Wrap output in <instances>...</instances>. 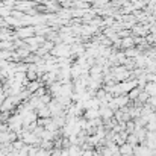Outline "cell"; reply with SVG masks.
<instances>
[{"label": "cell", "instance_id": "277c9868", "mask_svg": "<svg viewBox=\"0 0 156 156\" xmlns=\"http://www.w3.org/2000/svg\"><path fill=\"white\" fill-rule=\"evenodd\" d=\"M126 143H129L130 146H136V144H138V138H136V135H135V133H127Z\"/></svg>", "mask_w": 156, "mask_h": 156}, {"label": "cell", "instance_id": "7a4b0ae2", "mask_svg": "<svg viewBox=\"0 0 156 156\" xmlns=\"http://www.w3.org/2000/svg\"><path fill=\"white\" fill-rule=\"evenodd\" d=\"M99 117V109H93V108H90V109H87V112H85V118L87 120H94V118H97Z\"/></svg>", "mask_w": 156, "mask_h": 156}, {"label": "cell", "instance_id": "3957f363", "mask_svg": "<svg viewBox=\"0 0 156 156\" xmlns=\"http://www.w3.org/2000/svg\"><path fill=\"white\" fill-rule=\"evenodd\" d=\"M30 35H34V29L32 27H23V29L18 30V37H21V38H27Z\"/></svg>", "mask_w": 156, "mask_h": 156}, {"label": "cell", "instance_id": "5b68a950", "mask_svg": "<svg viewBox=\"0 0 156 156\" xmlns=\"http://www.w3.org/2000/svg\"><path fill=\"white\" fill-rule=\"evenodd\" d=\"M38 87H40V83H37V82H32V83H29V88H27V91L30 93H35L37 90H38Z\"/></svg>", "mask_w": 156, "mask_h": 156}, {"label": "cell", "instance_id": "6da1fadb", "mask_svg": "<svg viewBox=\"0 0 156 156\" xmlns=\"http://www.w3.org/2000/svg\"><path fill=\"white\" fill-rule=\"evenodd\" d=\"M120 153L121 155H133V146H130L129 143H124L120 146Z\"/></svg>", "mask_w": 156, "mask_h": 156}, {"label": "cell", "instance_id": "52a82bcc", "mask_svg": "<svg viewBox=\"0 0 156 156\" xmlns=\"http://www.w3.org/2000/svg\"><path fill=\"white\" fill-rule=\"evenodd\" d=\"M138 96H140L138 90H132V91H130V94H129V99H136Z\"/></svg>", "mask_w": 156, "mask_h": 156}, {"label": "cell", "instance_id": "ba28073f", "mask_svg": "<svg viewBox=\"0 0 156 156\" xmlns=\"http://www.w3.org/2000/svg\"><path fill=\"white\" fill-rule=\"evenodd\" d=\"M149 106H150L152 109H155L156 108V97H153V99H150V100H149Z\"/></svg>", "mask_w": 156, "mask_h": 156}, {"label": "cell", "instance_id": "8992f818", "mask_svg": "<svg viewBox=\"0 0 156 156\" xmlns=\"http://www.w3.org/2000/svg\"><path fill=\"white\" fill-rule=\"evenodd\" d=\"M37 156H50V150H46V149H38V153Z\"/></svg>", "mask_w": 156, "mask_h": 156}]
</instances>
